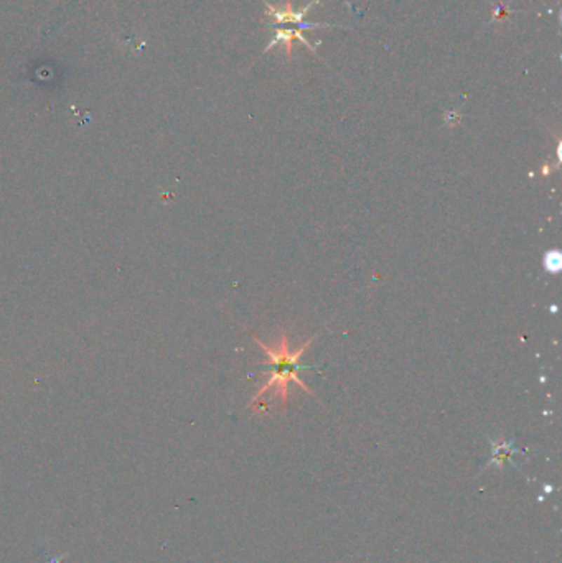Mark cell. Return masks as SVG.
<instances>
[{
  "mask_svg": "<svg viewBox=\"0 0 562 563\" xmlns=\"http://www.w3.org/2000/svg\"><path fill=\"white\" fill-rule=\"evenodd\" d=\"M312 339H309V341H305L304 344H302L297 351H290L289 338H287L286 333H282L276 348L267 346V344H264L261 339L254 338V341H256L259 346L266 351L267 358H269L267 364L269 366H272V371L269 372L271 376H269L266 384H264L261 389H257L256 394H254L251 404H256V402H259V399H261V397L266 394L267 391L274 389L272 395L281 397L282 405H287V400H289V382H295V384L299 386L302 391H305L307 394L314 395V392L307 387L305 382L302 381L299 376L300 371H305V369H314V366L300 364L302 354L307 351V346L312 344Z\"/></svg>",
  "mask_w": 562,
  "mask_h": 563,
  "instance_id": "cell-1",
  "label": "cell"
},
{
  "mask_svg": "<svg viewBox=\"0 0 562 563\" xmlns=\"http://www.w3.org/2000/svg\"><path fill=\"white\" fill-rule=\"evenodd\" d=\"M264 4H266L267 7V15L272 17L274 20L277 23H294V25L299 27V30H314V28H330L333 25H328V23H307L304 22V17L309 13V11L314 6H317L320 0H312L310 4H307V6L302 8V11H294V7H292V2L290 0H287L282 7H274L272 4H269L267 0H262Z\"/></svg>",
  "mask_w": 562,
  "mask_h": 563,
  "instance_id": "cell-2",
  "label": "cell"
},
{
  "mask_svg": "<svg viewBox=\"0 0 562 563\" xmlns=\"http://www.w3.org/2000/svg\"><path fill=\"white\" fill-rule=\"evenodd\" d=\"M295 40V32L294 30H277L276 36L269 41V45L266 46V53L269 50L272 48V46H276L279 43H286V50H287V56L290 58V53H292V41Z\"/></svg>",
  "mask_w": 562,
  "mask_h": 563,
  "instance_id": "cell-3",
  "label": "cell"
},
{
  "mask_svg": "<svg viewBox=\"0 0 562 563\" xmlns=\"http://www.w3.org/2000/svg\"><path fill=\"white\" fill-rule=\"evenodd\" d=\"M561 264H562V259H561L559 250H551V252H546V255H544V267H546L547 272L557 273L561 271Z\"/></svg>",
  "mask_w": 562,
  "mask_h": 563,
  "instance_id": "cell-4",
  "label": "cell"
}]
</instances>
